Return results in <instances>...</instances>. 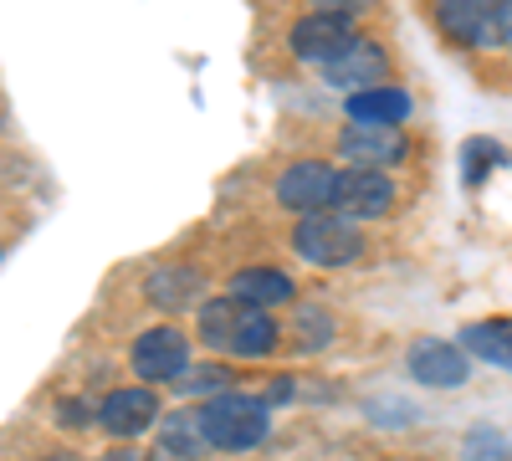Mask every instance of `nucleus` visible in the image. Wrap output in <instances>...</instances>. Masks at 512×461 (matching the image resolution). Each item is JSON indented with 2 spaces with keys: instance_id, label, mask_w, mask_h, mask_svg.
<instances>
[{
  "instance_id": "20",
  "label": "nucleus",
  "mask_w": 512,
  "mask_h": 461,
  "mask_svg": "<svg viewBox=\"0 0 512 461\" xmlns=\"http://www.w3.org/2000/svg\"><path fill=\"white\" fill-rule=\"evenodd\" d=\"M57 421L77 431V426L98 421V410H93V400H77V395H67V400H57Z\"/></svg>"
},
{
  "instance_id": "24",
  "label": "nucleus",
  "mask_w": 512,
  "mask_h": 461,
  "mask_svg": "<svg viewBox=\"0 0 512 461\" xmlns=\"http://www.w3.org/2000/svg\"><path fill=\"white\" fill-rule=\"evenodd\" d=\"M507 52H512V31H507Z\"/></svg>"
},
{
  "instance_id": "16",
  "label": "nucleus",
  "mask_w": 512,
  "mask_h": 461,
  "mask_svg": "<svg viewBox=\"0 0 512 461\" xmlns=\"http://www.w3.org/2000/svg\"><path fill=\"white\" fill-rule=\"evenodd\" d=\"M461 349L482 359V364H497L512 374V318H487V323H472L461 333Z\"/></svg>"
},
{
  "instance_id": "15",
  "label": "nucleus",
  "mask_w": 512,
  "mask_h": 461,
  "mask_svg": "<svg viewBox=\"0 0 512 461\" xmlns=\"http://www.w3.org/2000/svg\"><path fill=\"white\" fill-rule=\"evenodd\" d=\"M200 451H210L205 426H200V410H169L159 421V461H195Z\"/></svg>"
},
{
  "instance_id": "5",
  "label": "nucleus",
  "mask_w": 512,
  "mask_h": 461,
  "mask_svg": "<svg viewBox=\"0 0 512 461\" xmlns=\"http://www.w3.org/2000/svg\"><path fill=\"white\" fill-rule=\"evenodd\" d=\"M128 369H134L144 385H175L180 374L190 369V339L175 323L144 328L134 339V349H128Z\"/></svg>"
},
{
  "instance_id": "22",
  "label": "nucleus",
  "mask_w": 512,
  "mask_h": 461,
  "mask_svg": "<svg viewBox=\"0 0 512 461\" xmlns=\"http://www.w3.org/2000/svg\"><path fill=\"white\" fill-rule=\"evenodd\" d=\"M308 6H313V11H328V16H344V21H349V16L369 11L374 0H308Z\"/></svg>"
},
{
  "instance_id": "23",
  "label": "nucleus",
  "mask_w": 512,
  "mask_h": 461,
  "mask_svg": "<svg viewBox=\"0 0 512 461\" xmlns=\"http://www.w3.org/2000/svg\"><path fill=\"white\" fill-rule=\"evenodd\" d=\"M98 461H159V456H144V451H134V446H123V451H108V456H98Z\"/></svg>"
},
{
  "instance_id": "4",
  "label": "nucleus",
  "mask_w": 512,
  "mask_h": 461,
  "mask_svg": "<svg viewBox=\"0 0 512 461\" xmlns=\"http://www.w3.org/2000/svg\"><path fill=\"white\" fill-rule=\"evenodd\" d=\"M292 251L308 267H349L364 251V236H359V221L338 216V211H318L292 226Z\"/></svg>"
},
{
  "instance_id": "10",
  "label": "nucleus",
  "mask_w": 512,
  "mask_h": 461,
  "mask_svg": "<svg viewBox=\"0 0 512 461\" xmlns=\"http://www.w3.org/2000/svg\"><path fill=\"white\" fill-rule=\"evenodd\" d=\"M384 77H390V52H384L379 41H369V36H359L344 57L323 67V82L328 88H344V93L384 88Z\"/></svg>"
},
{
  "instance_id": "7",
  "label": "nucleus",
  "mask_w": 512,
  "mask_h": 461,
  "mask_svg": "<svg viewBox=\"0 0 512 461\" xmlns=\"http://www.w3.org/2000/svg\"><path fill=\"white\" fill-rule=\"evenodd\" d=\"M395 180L384 170H338V185H333V211L349 216V221H379L395 211Z\"/></svg>"
},
{
  "instance_id": "13",
  "label": "nucleus",
  "mask_w": 512,
  "mask_h": 461,
  "mask_svg": "<svg viewBox=\"0 0 512 461\" xmlns=\"http://www.w3.org/2000/svg\"><path fill=\"white\" fill-rule=\"evenodd\" d=\"M200 292H205V282H200V272L185 267V262H164V267H154V272L144 277V298H149L154 308H164V313L195 308Z\"/></svg>"
},
{
  "instance_id": "6",
  "label": "nucleus",
  "mask_w": 512,
  "mask_h": 461,
  "mask_svg": "<svg viewBox=\"0 0 512 461\" xmlns=\"http://www.w3.org/2000/svg\"><path fill=\"white\" fill-rule=\"evenodd\" d=\"M359 41V31L344 21V16H328V11H308V16H297L292 21V31H287V47H292V57L297 62H318V67H328V62H338L349 47Z\"/></svg>"
},
{
  "instance_id": "19",
  "label": "nucleus",
  "mask_w": 512,
  "mask_h": 461,
  "mask_svg": "<svg viewBox=\"0 0 512 461\" xmlns=\"http://www.w3.org/2000/svg\"><path fill=\"white\" fill-rule=\"evenodd\" d=\"M175 385H180L185 395H205V400H216V395H226V390H231V369H221V364H205V369H185Z\"/></svg>"
},
{
  "instance_id": "8",
  "label": "nucleus",
  "mask_w": 512,
  "mask_h": 461,
  "mask_svg": "<svg viewBox=\"0 0 512 461\" xmlns=\"http://www.w3.org/2000/svg\"><path fill=\"white\" fill-rule=\"evenodd\" d=\"M333 185H338V170L323 159H297L277 175V205L282 211H297V216H318V211H333Z\"/></svg>"
},
{
  "instance_id": "12",
  "label": "nucleus",
  "mask_w": 512,
  "mask_h": 461,
  "mask_svg": "<svg viewBox=\"0 0 512 461\" xmlns=\"http://www.w3.org/2000/svg\"><path fill=\"white\" fill-rule=\"evenodd\" d=\"M405 134L400 129H369V123H349L338 134V154L354 159V170H384V164H400L405 159Z\"/></svg>"
},
{
  "instance_id": "18",
  "label": "nucleus",
  "mask_w": 512,
  "mask_h": 461,
  "mask_svg": "<svg viewBox=\"0 0 512 461\" xmlns=\"http://www.w3.org/2000/svg\"><path fill=\"white\" fill-rule=\"evenodd\" d=\"M497 159H502V144H492V139H466V144H461V180H466V185H482V175L492 170Z\"/></svg>"
},
{
  "instance_id": "14",
  "label": "nucleus",
  "mask_w": 512,
  "mask_h": 461,
  "mask_svg": "<svg viewBox=\"0 0 512 461\" xmlns=\"http://www.w3.org/2000/svg\"><path fill=\"white\" fill-rule=\"evenodd\" d=\"M410 93L405 88H364V93H349V123H369V129H400L410 118Z\"/></svg>"
},
{
  "instance_id": "9",
  "label": "nucleus",
  "mask_w": 512,
  "mask_h": 461,
  "mask_svg": "<svg viewBox=\"0 0 512 461\" xmlns=\"http://www.w3.org/2000/svg\"><path fill=\"white\" fill-rule=\"evenodd\" d=\"M405 369L425 390H456V385L472 380V354L461 344H446V339H415L410 354H405Z\"/></svg>"
},
{
  "instance_id": "3",
  "label": "nucleus",
  "mask_w": 512,
  "mask_h": 461,
  "mask_svg": "<svg viewBox=\"0 0 512 461\" xmlns=\"http://www.w3.org/2000/svg\"><path fill=\"white\" fill-rule=\"evenodd\" d=\"M436 26L472 52L507 47L512 31V0H436Z\"/></svg>"
},
{
  "instance_id": "11",
  "label": "nucleus",
  "mask_w": 512,
  "mask_h": 461,
  "mask_svg": "<svg viewBox=\"0 0 512 461\" xmlns=\"http://www.w3.org/2000/svg\"><path fill=\"white\" fill-rule=\"evenodd\" d=\"M159 421V395L149 385H128V390H113L103 405H98V426L118 441H134L139 431H149Z\"/></svg>"
},
{
  "instance_id": "1",
  "label": "nucleus",
  "mask_w": 512,
  "mask_h": 461,
  "mask_svg": "<svg viewBox=\"0 0 512 461\" xmlns=\"http://www.w3.org/2000/svg\"><path fill=\"white\" fill-rule=\"evenodd\" d=\"M200 344L216 349V354H231V359H267L282 339V328L267 308H251L241 303L236 292H226V298H210L200 303Z\"/></svg>"
},
{
  "instance_id": "21",
  "label": "nucleus",
  "mask_w": 512,
  "mask_h": 461,
  "mask_svg": "<svg viewBox=\"0 0 512 461\" xmlns=\"http://www.w3.org/2000/svg\"><path fill=\"white\" fill-rule=\"evenodd\" d=\"M297 323H303V344H308V349H318L323 339H333V323H323L318 308H303V318H297Z\"/></svg>"
},
{
  "instance_id": "2",
  "label": "nucleus",
  "mask_w": 512,
  "mask_h": 461,
  "mask_svg": "<svg viewBox=\"0 0 512 461\" xmlns=\"http://www.w3.org/2000/svg\"><path fill=\"white\" fill-rule=\"evenodd\" d=\"M200 410V426H205V441L210 451H256L267 436H272V405L262 395H241V390H226L216 400L195 405Z\"/></svg>"
},
{
  "instance_id": "17",
  "label": "nucleus",
  "mask_w": 512,
  "mask_h": 461,
  "mask_svg": "<svg viewBox=\"0 0 512 461\" xmlns=\"http://www.w3.org/2000/svg\"><path fill=\"white\" fill-rule=\"evenodd\" d=\"M231 292L251 308H277V303H292V277L277 267H246L231 277Z\"/></svg>"
}]
</instances>
